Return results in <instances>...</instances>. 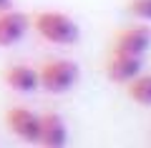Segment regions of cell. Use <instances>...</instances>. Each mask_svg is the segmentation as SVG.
<instances>
[{
	"mask_svg": "<svg viewBox=\"0 0 151 148\" xmlns=\"http://www.w3.org/2000/svg\"><path fill=\"white\" fill-rule=\"evenodd\" d=\"M126 93L139 106H151V73H139L126 83Z\"/></svg>",
	"mask_w": 151,
	"mask_h": 148,
	"instance_id": "cell-9",
	"label": "cell"
},
{
	"mask_svg": "<svg viewBox=\"0 0 151 148\" xmlns=\"http://www.w3.org/2000/svg\"><path fill=\"white\" fill-rule=\"evenodd\" d=\"M129 13L141 23H151V0H129Z\"/></svg>",
	"mask_w": 151,
	"mask_h": 148,
	"instance_id": "cell-10",
	"label": "cell"
},
{
	"mask_svg": "<svg viewBox=\"0 0 151 148\" xmlns=\"http://www.w3.org/2000/svg\"><path fill=\"white\" fill-rule=\"evenodd\" d=\"M33 28L38 30V35L43 38L50 45H73L81 38V30H78V23L70 15L58 10H40L33 15Z\"/></svg>",
	"mask_w": 151,
	"mask_h": 148,
	"instance_id": "cell-1",
	"label": "cell"
},
{
	"mask_svg": "<svg viewBox=\"0 0 151 148\" xmlns=\"http://www.w3.org/2000/svg\"><path fill=\"white\" fill-rule=\"evenodd\" d=\"M40 148H65L68 146V128L65 121L58 113H43L40 116V131H38V143Z\"/></svg>",
	"mask_w": 151,
	"mask_h": 148,
	"instance_id": "cell-5",
	"label": "cell"
},
{
	"mask_svg": "<svg viewBox=\"0 0 151 148\" xmlns=\"http://www.w3.org/2000/svg\"><path fill=\"white\" fill-rule=\"evenodd\" d=\"M78 75H81V70H78V65H76L73 60L50 58V60H45V63L38 68V83H40L43 90L58 95V93L73 90L76 83H78Z\"/></svg>",
	"mask_w": 151,
	"mask_h": 148,
	"instance_id": "cell-2",
	"label": "cell"
},
{
	"mask_svg": "<svg viewBox=\"0 0 151 148\" xmlns=\"http://www.w3.org/2000/svg\"><path fill=\"white\" fill-rule=\"evenodd\" d=\"M144 70V58H136V55H121V53H111L106 63V75L113 83L126 85L129 80H134L136 75Z\"/></svg>",
	"mask_w": 151,
	"mask_h": 148,
	"instance_id": "cell-6",
	"label": "cell"
},
{
	"mask_svg": "<svg viewBox=\"0 0 151 148\" xmlns=\"http://www.w3.org/2000/svg\"><path fill=\"white\" fill-rule=\"evenodd\" d=\"M5 123L10 128V133L15 138H20L23 143H38V131H40V116L28 106H13L5 113Z\"/></svg>",
	"mask_w": 151,
	"mask_h": 148,
	"instance_id": "cell-4",
	"label": "cell"
},
{
	"mask_svg": "<svg viewBox=\"0 0 151 148\" xmlns=\"http://www.w3.org/2000/svg\"><path fill=\"white\" fill-rule=\"evenodd\" d=\"M28 20L23 13L18 10H0V45L3 48H10L15 43L23 40V35L28 33Z\"/></svg>",
	"mask_w": 151,
	"mask_h": 148,
	"instance_id": "cell-7",
	"label": "cell"
},
{
	"mask_svg": "<svg viewBox=\"0 0 151 148\" xmlns=\"http://www.w3.org/2000/svg\"><path fill=\"white\" fill-rule=\"evenodd\" d=\"M3 78H5V83L10 85L15 93H35V90L40 88V83H38V68H33V65H28V63L8 65L5 73H3Z\"/></svg>",
	"mask_w": 151,
	"mask_h": 148,
	"instance_id": "cell-8",
	"label": "cell"
},
{
	"mask_svg": "<svg viewBox=\"0 0 151 148\" xmlns=\"http://www.w3.org/2000/svg\"><path fill=\"white\" fill-rule=\"evenodd\" d=\"M0 10H10V0H0Z\"/></svg>",
	"mask_w": 151,
	"mask_h": 148,
	"instance_id": "cell-11",
	"label": "cell"
},
{
	"mask_svg": "<svg viewBox=\"0 0 151 148\" xmlns=\"http://www.w3.org/2000/svg\"><path fill=\"white\" fill-rule=\"evenodd\" d=\"M151 48V30L144 23H134L126 25L116 33L113 38V50L111 53H121V55H136L144 58V53Z\"/></svg>",
	"mask_w": 151,
	"mask_h": 148,
	"instance_id": "cell-3",
	"label": "cell"
}]
</instances>
